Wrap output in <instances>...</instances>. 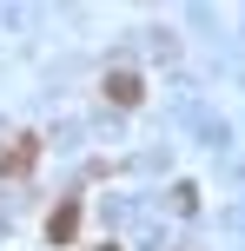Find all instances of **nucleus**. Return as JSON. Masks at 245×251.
I'll use <instances>...</instances> for the list:
<instances>
[{
    "mask_svg": "<svg viewBox=\"0 0 245 251\" xmlns=\"http://www.w3.org/2000/svg\"><path fill=\"white\" fill-rule=\"evenodd\" d=\"M33 159H40V139H33V132H20L7 152H0V172H7V178H20V172H33Z\"/></svg>",
    "mask_w": 245,
    "mask_h": 251,
    "instance_id": "nucleus-1",
    "label": "nucleus"
},
{
    "mask_svg": "<svg viewBox=\"0 0 245 251\" xmlns=\"http://www.w3.org/2000/svg\"><path fill=\"white\" fill-rule=\"evenodd\" d=\"M73 231H80V205H60V212L47 218V238H53V245H66Z\"/></svg>",
    "mask_w": 245,
    "mask_h": 251,
    "instance_id": "nucleus-2",
    "label": "nucleus"
},
{
    "mask_svg": "<svg viewBox=\"0 0 245 251\" xmlns=\"http://www.w3.org/2000/svg\"><path fill=\"white\" fill-rule=\"evenodd\" d=\"M106 100L133 106V100H139V79H133V73H113V79H106Z\"/></svg>",
    "mask_w": 245,
    "mask_h": 251,
    "instance_id": "nucleus-3",
    "label": "nucleus"
}]
</instances>
